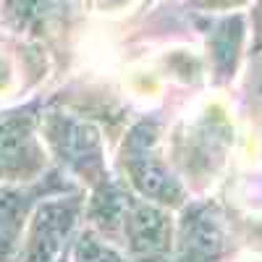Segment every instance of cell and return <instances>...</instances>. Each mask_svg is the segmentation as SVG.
I'll return each instance as SVG.
<instances>
[{"label":"cell","mask_w":262,"mask_h":262,"mask_svg":"<svg viewBox=\"0 0 262 262\" xmlns=\"http://www.w3.org/2000/svg\"><path fill=\"white\" fill-rule=\"evenodd\" d=\"M137 228H139L137 238H139L142 244H147V247H160V238H163L165 226H163V217H160L158 212H152V210L139 212Z\"/></svg>","instance_id":"cell-1"}]
</instances>
